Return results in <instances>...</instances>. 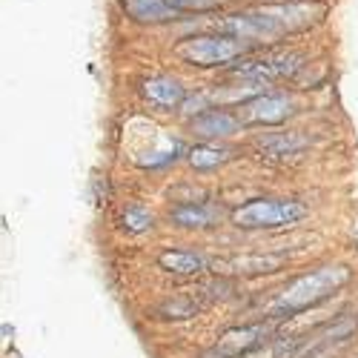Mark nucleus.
Listing matches in <instances>:
<instances>
[{
  "instance_id": "1a4fd4ad",
  "label": "nucleus",
  "mask_w": 358,
  "mask_h": 358,
  "mask_svg": "<svg viewBox=\"0 0 358 358\" xmlns=\"http://www.w3.org/2000/svg\"><path fill=\"white\" fill-rule=\"evenodd\" d=\"M121 6L135 23H169L181 15L169 0H121Z\"/></svg>"
},
{
  "instance_id": "f03ea898",
  "label": "nucleus",
  "mask_w": 358,
  "mask_h": 358,
  "mask_svg": "<svg viewBox=\"0 0 358 358\" xmlns=\"http://www.w3.org/2000/svg\"><path fill=\"white\" fill-rule=\"evenodd\" d=\"M350 278V273L344 270V266H321V270H315L313 275H304L298 278L295 284H289L281 298L275 301V313H298V310H307L318 301H324L330 292H336L344 281Z\"/></svg>"
},
{
  "instance_id": "423d86ee",
  "label": "nucleus",
  "mask_w": 358,
  "mask_h": 358,
  "mask_svg": "<svg viewBox=\"0 0 358 358\" xmlns=\"http://www.w3.org/2000/svg\"><path fill=\"white\" fill-rule=\"evenodd\" d=\"M266 333H270V327H266V324L244 327V330H232V333H227L210 352H206V358H238V355H244L247 350L258 347Z\"/></svg>"
},
{
  "instance_id": "39448f33",
  "label": "nucleus",
  "mask_w": 358,
  "mask_h": 358,
  "mask_svg": "<svg viewBox=\"0 0 358 358\" xmlns=\"http://www.w3.org/2000/svg\"><path fill=\"white\" fill-rule=\"evenodd\" d=\"M304 57L298 52H275V55H264L258 61H247L235 69L238 78H250V80H278L289 78L301 69Z\"/></svg>"
},
{
  "instance_id": "6e6552de",
  "label": "nucleus",
  "mask_w": 358,
  "mask_h": 358,
  "mask_svg": "<svg viewBox=\"0 0 358 358\" xmlns=\"http://www.w3.org/2000/svg\"><path fill=\"white\" fill-rule=\"evenodd\" d=\"M143 98L152 103L155 109H175L184 103V86L178 83L175 78H166V75H158V78H149L143 83Z\"/></svg>"
},
{
  "instance_id": "20e7f679",
  "label": "nucleus",
  "mask_w": 358,
  "mask_h": 358,
  "mask_svg": "<svg viewBox=\"0 0 358 358\" xmlns=\"http://www.w3.org/2000/svg\"><path fill=\"white\" fill-rule=\"evenodd\" d=\"M307 215V206L298 201H278V198H258L238 206L232 221L244 229H275L295 224Z\"/></svg>"
},
{
  "instance_id": "f257e3e1",
  "label": "nucleus",
  "mask_w": 358,
  "mask_h": 358,
  "mask_svg": "<svg viewBox=\"0 0 358 358\" xmlns=\"http://www.w3.org/2000/svg\"><path fill=\"white\" fill-rule=\"evenodd\" d=\"M330 6L321 0H295V3H273L258 6L250 12H238L215 23L218 32L241 38V41H275L289 32H304V29L321 23Z\"/></svg>"
},
{
  "instance_id": "9d476101",
  "label": "nucleus",
  "mask_w": 358,
  "mask_h": 358,
  "mask_svg": "<svg viewBox=\"0 0 358 358\" xmlns=\"http://www.w3.org/2000/svg\"><path fill=\"white\" fill-rule=\"evenodd\" d=\"M241 121L232 117L229 112H221V109H213V112H203L201 117L192 121V132L201 135V138H227L232 132H238Z\"/></svg>"
},
{
  "instance_id": "7ed1b4c3",
  "label": "nucleus",
  "mask_w": 358,
  "mask_h": 358,
  "mask_svg": "<svg viewBox=\"0 0 358 358\" xmlns=\"http://www.w3.org/2000/svg\"><path fill=\"white\" fill-rule=\"evenodd\" d=\"M250 49V41L232 38V35H198L187 38L175 46V57H181L189 66H224L232 64L235 57H241Z\"/></svg>"
},
{
  "instance_id": "dca6fc26",
  "label": "nucleus",
  "mask_w": 358,
  "mask_h": 358,
  "mask_svg": "<svg viewBox=\"0 0 358 358\" xmlns=\"http://www.w3.org/2000/svg\"><path fill=\"white\" fill-rule=\"evenodd\" d=\"M178 12H213L221 6V0H169Z\"/></svg>"
},
{
  "instance_id": "0eeeda50",
  "label": "nucleus",
  "mask_w": 358,
  "mask_h": 358,
  "mask_svg": "<svg viewBox=\"0 0 358 358\" xmlns=\"http://www.w3.org/2000/svg\"><path fill=\"white\" fill-rule=\"evenodd\" d=\"M292 112V101L287 95H258L244 103V115L250 124H281Z\"/></svg>"
},
{
  "instance_id": "f8f14e48",
  "label": "nucleus",
  "mask_w": 358,
  "mask_h": 358,
  "mask_svg": "<svg viewBox=\"0 0 358 358\" xmlns=\"http://www.w3.org/2000/svg\"><path fill=\"white\" fill-rule=\"evenodd\" d=\"M161 266L169 273H178V275H192V273H201L203 270V258L201 255H192V252H164L161 255Z\"/></svg>"
},
{
  "instance_id": "ddd939ff",
  "label": "nucleus",
  "mask_w": 358,
  "mask_h": 358,
  "mask_svg": "<svg viewBox=\"0 0 358 358\" xmlns=\"http://www.w3.org/2000/svg\"><path fill=\"white\" fill-rule=\"evenodd\" d=\"M172 221L181 224V227H210L215 221V210H210V206H178V210H172Z\"/></svg>"
},
{
  "instance_id": "2eb2a0df",
  "label": "nucleus",
  "mask_w": 358,
  "mask_h": 358,
  "mask_svg": "<svg viewBox=\"0 0 358 358\" xmlns=\"http://www.w3.org/2000/svg\"><path fill=\"white\" fill-rule=\"evenodd\" d=\"M121 221H124V227L129 232H143V229L152 227V215H149L146 210H141V206H132V210H127Z\"/></svg>"
},
{
  "instance_id": "4468645a",
  "label": "nucleus",
  "mask_w": 358,
  "mask_h": 358,
  "mask_svg": "<svg viewBox=\"0 0 358 358\" xmlns=\"http://www.w3.org/2000/svg\"><path fill=\"white\" fill-rule=\"evenodd\" d=\"M224 161H227V149H218V146H195L189 152V164L195 169H213Z\"/></svg>"
},
{
  "instance_id": "9b49d317",
  "label": "nucleus",
  "mask_w": 358,
  "mask_h": 358,
  "mask_svg": "<svg viewBox=\"0 0 358 358\" xmlns=\"http://www.w3.org/2000/svg\"><path fill=\"white\" fill-rule=\"evenodd\" d=\"M307 146V138L301 135H273V138H264L261 141V152H266L270 158H284V155H295L298 149H304Z\"/></svg>"
}]
</instances>
